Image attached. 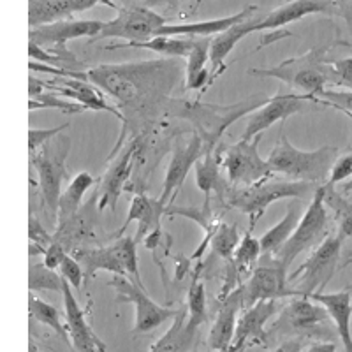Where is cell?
Listing matches in <instances>:
<instances>
[{"mask_svg":"<svg viewBox=\"0 0 352 352\" xmlns=\"http://www.w3.org/2000/svg\"><path fill=\"white\" fill-rule=\"evenodd\" d=\"M62 298H64L65 307V322H67L69 336H71V345L76 349V352H104V344L99 340V336L88 324L85 317L83 308L78 303L72 287L62 278Z\"/></svg>","mask_w":352,"mask_h":352,"instance_id":"obj_21","label":"cell"},{"mask_svg":"<svg viewBox=\"0 0 352 352\" xmlns=\"http://www.w3.org/2000/svg\"><path fill=\"white\" fill-rule=\"evenodd\" d=\"M278 301L280 300L257 301L245 308V312L236 320L234 336L228 352H245L256 344L268 345L270 338L266 324L278 310Z\"/></svg>","mask_w":352,"mask_h":352,"instance_id":"obj_15","label":"cell"},{"mask_svg":"<svg viewBox=\"0 0 352 352\" xmlns=\"http://www.w3.org/2000/svg\"><path fill=\"white\" fill-rule=\"evenodd\" d=\"M317 104L331 106L338 111L345 113L352 118V90L351 92H336V90H322L316 97Z\"/></svg>","mask_w":352,"mask_h":352,"instance_id":"obj_42","label":"cell"},{"mask_svg":"<svg viewBox=\"0 0 352 352\" xmlns=\"http://www.w3.org/2000/svg\"><path fill=\"white\" fill-rule=\"evenodd\" d=\"M261 140L263 134L250 141L240 140L220 157V166L226 173V180L234 188L250 187L273 178L268 162L259 153Z\"/></svg>","mask_w":352,"mask_h":352,"instance_id":"obj_9","label":"cell"},{"mask_svg":"<svg viewBox=\"0 0 352 352\" xmlns=\"http://www.w3.org/2000/svg\"><path fill=\"white\" fill-rule=\"evenodd\" d=\"M319 185L310 182L294 180H266L261 184L250 185L243 188L229 190L228 203L232 208L240 210L245 215L250 217V228L256 226L257 220L264 215V212L273 203L282 199H301V197L314 196Z\"/></svg>","mask_w":352,"mask_h":352,"instance_id":"obj_5","label":"cell"},{"mask_svg":"<svg viewBox=\"0 0 352 352\" xmlns=\"http://www.w3.org/2000/svg\"><path fill=\"white\" fill-rule=\"evenodd\" d=\"M324 204L326 208L331 210L333 217L338 222V234L344 240L352 238V201L335 190V187L324 184Z\"/></svg>","mask_w":352,"mask_h":352,"instance_id":"obj_33","label":"cell"},{"mask_svg":"<svg viewBox=\"0 0 352 352\" xmlns=\"http://www.w3.org/2000/svg\"><path fill=\"white\" fill-rule=\"evenodd\" d=\"M303 352H338L336 351V345L333 342H316L312 344L307 351Z\"/></svg>","mask_w":352,"mask_h":352,"instance_id":"obj_49","label":"cell"},{"mask_svg":"<svg viewBox=\"0 0 352 352\" xmlns=\"http://www.w3.org/2000/svg\"><path fill=\"white\" fill-rule=\"evenodd\" d=\"M187 308H188V322L185 326V331L192 335L197 328L206 319V289L204 284L199 280H194L187 296Z\"/></svg>","mask_w":352,"mask_h":352,"instance_id":"obj_38","label":"cell"},{"mask_svg":"<svg viewBox=\"0 0 352 352\" xmlns=\"http://www.w3.org/2000/svg\"><path fill=\"white\" fill-rule=\"evenodd\" d=\"M305 342L301 336H292V338H287L285 342H282L278 347L273 349L272 352H303Z\"/></svg>","mask_w":352,"mask_h":352,"instance_id":"obj_46","label":"cell"},{"mask_svg":"<svg viewBox=\"0 0 352 352\" xmlns=\"http://www.w3.org/2000/svg\"><path fill=\"white\" fill-rule=\"evenodd\" d=\"M71 152V140L65 134H56L53 140L44 143L36 153H30V166L37 173V187L44 204L56 220V208L64 184L65 162Z\"/></svg>","mask_w":352,"mask_h":352,"instance_id":"obj_6","label":"cell"},{"mask_svg":"<svg viewBox=\"0 0 352 352\" xmlns=\"http://www.w3.org/2000/svg\"><path fill=\"white\" fill-rule=\"evenodd\" d=\"M184 65L178 58L129 62V64H102L87 72L81 80L92 83L116 100L124 127L120 131L109 160L122 150L129 132L140 138L141 132L152 127L171 104V92L180 83Z\"/></svg>","mask_w":352,"mask_h":352,"instance_id":"obj_1","label":"cell"},{"mask_svg":"<svg viewBox=\"0 0 352 352\" xmlns=\"http://www.w3.org/2000/svg\"><path fill=\"white\" fill-rule=\"evenodd\" d=\"M175 338V328L171 329V333H169L166 338H162V340L159 342V344L153 347L152 352H178V345H180V342L178 340H173Z\"/></svg>","mask_w":352,"mask_h":352,"instance_id":"obj_47","label":"cell"},{"mask_svg":"<svg viewBox=\"0 0 352 352\" xmlns=\"http://www.w3.org/2000/svg\"><path fill=\"white\" fill-rule=\"evenodd\" d=\"M28 312H30V317H32L34 320L52 328L69 347H72L67 326L62 322L60 312H58L53 305L46 303V301H43L41 298H37L34 292H30V294H28Z\"/></svg>","mask_w":352,"mask_h":352,"instance_id":"obj_32","label":"cell"},{"mask_svg":"<svg viewBox=\"0 0 352 352\" xmlns=\"http://www.w3.org/2000/svg\"><path fill=\"white\" fill-rule=\"evenodd\" d=\"M344 238L336 232H329L324 240L317 247H314L312 254L301 264L300 268L294 270L287 275V282H296L298 291L301 296H310L314 292H324L326 285L331 282L335 273L340 270L342 247Z\"/></svg>","mask_w":352,"mask_h":352,"instance_id":"obj_7","label":"cell"},{"mask_svg":"<svg viewBox=\"0 0 352 352\" xmlns=\"http://www.w3.org/2000/svg\"><path fill=\"white\" fill-rule=\"evenodd\" d=\"M331 2L338 8V14L347 18L349 23L352 25V0H331Z\"/></svg>","mask_w":352,"mask_h":352,"instance_id":"obj_48","label":"cell"},{"mask_svg":"<svg viewBox=\"0 0 352 352\" xmlns=\"http://www.w3.org/2000/svg\"><path fill=\"white\" fill-rule=\"evenodd\" d=\"M220 157L217 155L215 150L204 152L203 155L197 159L194 171H196V184L203 194H206V199H210L213 192L228 194V185L226 180L220 175Z\"/></svg>","mask_w":352,"mask_h":352,"instance_id":"obj_30","label":"cell"},{"mask_svg":"<svg viewBox=\"0 0 352 352\" xmlns=\"http://www.w3.org/2000/svg\"><path fill=\"white\" fill-rule=\"evenodd\" d=\"M204 152H206V150H204L203 140L197 136L196 132H194L192 136L185 138V140L180 138V140L176 141L175 146H173L168 171H166L162 194L157 197L160 203L168 206L169 201L175 199V196L178 194L182 185L187 180L190 169L196 166L197 159H199Z\"/></svg>","mask_w":352,"mask_h":352,"instance_id":"obj_17","label":"cell"},{"mask_svg":"<svg viewBox=\"0 0 352 352\" xmlns=\"http://www.w3.org/2000/svg\"><path fill=\"white\" fill-rule=\"evenodd\" d=\"M28 238H30V250H28L30 257L44 256V252L48 250L53 241L52 234L46 231V228L41 224V220L32 213L28 217Z\"/></svg>","mask_w":352,"mask_h":352,"instance_id":"obj_40","label":"cell"},{"mask_svg":"<svg viewBox=\"0 0 352 352\" xmlns=\"http://www.w3.org/2000/svg\"><path fill=\"white\" fill-rule=\"evenodd\" d=\"M333 76H335L336 87L352 88V56L340 58V60L331 62Z\"/></svg>","mask_w":352,"mask_h":352,"instance_id":"obj_45","label":"cell"},{"mask_svg":"<svg viewBox=\"0 0 352 352\" xmlns=\"http://www.w3.org/2000/svg\"><path fill=\"white\" fill-rule=\"evenodd\" d=\"M111 247L118 261H120L125 276H127L129 280L134 282V284L144 287L143 280H141L140 264H138V243L134 236H120Z\"/></svg>","mask_w":352,"mask_h":352,"instance_id":"obj_34","label":"cell"},{"mask_svg":"<svg viewBox=\"0 0 352 352\" xmlns=\"http://www.w3.org/2000/svg\"><path fill=\"white\" fill-rule=\"evenodd\" d=\"M44 88H48L52 92H56L58 96L65 97L69 100H74L83 109L90 111H104L109 115H115L118 120H122V115L118 108L109 106L108 100L104 99L99 88L94 87L85 80H74V78H55L52 81H43Z\"/></svg>","mask_w":352,"mask_h":352,"instance_id":"obj_22","label":"cell"},{"mask_svg":"<svg viewBox=\"0 0 352 352\" xmlns=\"http://www.w3.org/2000/svg\"><path fill=\"white\" fill-rule=\"evenodd\" d=\"M328 234L329 215L324 204V184H322L317 187L312 201L308 204L307 212L300 217L292 234L275 257L280 261L285 270H289V266L294 263L298 256H301L310 248L317 247Z\"/></svg>","mask_w":352,"mask_h":352,"instance_id":"obj_8","label":"cell"},{"mask_svg":"<svg viewBox=\"0 0 352 352\" xmlns=\"http://www.w3.org/2000/svg\"><path fill=\"white\" fill-rule=\"evenodd\" d=\"M28 352H39V349H37V345L32 340H30V345H28Z\"/></svg>","mask_w":352,"mask_h":352,"instance_id":"obj_51","label":"cell"},{"mask_svg":"<svg viewBox=\"0 0 352 352\" xmlns=\"http://www.w3.org/2000/svg\"><path fill=\"white\" fill-rule=\"evenodd\" d=\"M104 21L99 20H58L30 27L28 39L50 52H62L69 41L80 37H96Z\"/></svg>","mask_w":352,"mask_h":352,"instance_id":"obj_16","label":"cell"},{"mask_svg":"<svg viewBox=\"0 0 352 352\" xmlns=\"http://www.w3.org/2000/svg\"><path fill=\"white\" fill-rule=\"evenodd\" d=\"M28 109L30 111H36V109H58L64 115H76V113L85 111L78 102L65 99V97L58 96L56 92H52L48 88H44L43 92L36 94V96H30V99H28Z\"/></svg>","mask_w":352,"mask_h":352,"instance_id":"obj_37","label":"cell"},{"mask_svg":"<svg viewBox=\"0 0 352 352\" xmlns=\"http://www.w3.org/2000/svg\"><path fill=\"white\" fill-rule=\"evenodd\" d=\"M60 289L62 276L56 273V270L48 268L43 261L41 263H30V268H28V291L60 292Z\"/></svg>","mask_w":352,"mask_h":352,"instance_id":"obj_39","label":"cell"},{"mask_svg":"<svg viewBox=\"0 0 352 352\" xmlns=\"http://www.w3.org/2000/svg\"><path fill=\"white\" fill-rule=\"evenodd\" d=\"M67 127L69 124L55 125V127H48V129H28V152L36 153L44 143H48L50 140H53L56 134L65 132V129Z\"/></svg>","mask_w":352,"mask_h":352,"instance_id":"obj_44","label":"cell"},{"mask_svg":"<svg viewBox=\"0 0 352 352\" xmlns=\"http://www.w3.org/2000/svg\"><path fill=\"white\" fill-rule=\"evenodd\" d=\"M310 300L328 310L329 320L336 328V335L344 345V352H352V285L336 292H314Z\"/></svg>","mask_w":352,"mask_h":352,"instance_id":"obj_24","label":"cell"},{"mask_svg":"<svg viewBox=\"0 0 352 352\" xmlns=\"http://www.w3.org/2000/svg\"><path fill=\"white\" fill-rule=\"evenodd\" d=\"M194 39L187 37H168L155 36L152 39L138 41V43H122V44H108L106 50H148V52L159 53L168 58H187L190 50H192Z\"/></svg>","mask_w":352,"mask_h":352,"instance_id":"obj_29","label":"cell"},{"mask_svg":"<svg viewBox=\"0 0 352 352\" xmlns=\"http://www.w3.org/2000/svg\"><path fill=\"white\" fill-rule=\"evenodd\" d=\"M106 4L113 6L116 11V16L111 21L102 23L96 37L90 39V43L108 37L116 39H125L127 43H138V41H146L155 37L157 30L164 27L166 20L160 14L153 12L146 8H127V6H116L111 0Z\"/></svg>","mask_w":352,"mask_h":352,"instance_id":"obj_10","label":"cell"},{"mask_svg":"<svg viewBox=\"0 0 352 352\" xmlns=\"http://www.w3.org/2000/svg\"><path fill=\"white\" fill-rule=\"evenodd\" d=\"M308 104H317L316 97L307 94H276L266 99L263 106L248 116L247 127H245L241 140H254L256 136L268 131L276 122H282L296 113L305 111Z\"/></svg>","mask_w":352,"mask_h":352,"instance_id":"obj_14","label":"cell"},{"mask_svg":"<svg viewBox=\"0 0 352 352\" xmlns=\"http://www.w3.org/2000/svg\"><path fill=\"white\" fill-rule=\"evenodd\" d=\"M349 178H352V146L347 153H344L342 157H336L331 166V171H329L328 180H326V185L335 187L336 184L349 180Z\"/></svg>","mask_w":352,"mask_h":352,"instance_id":"obj_43","label":"cell"},{"mask_svg":"<svg viewBox=\"0 0 352 352\" xmlns=\"http://www.w3.org/2000/svg\"><path fill=\"white\" fill-rule=\"evenodd\" d=\"M338 157L336 146H320L316 150L296 148L282 132L280 141L270 152L268 162L273 175H282L287 180L310 182L322 185L328 180L333 162Z\"/></svg>","mask_w":352,"mask_h":352,"instance_id":"obj_3","label":"cell"},{"mask_svg":"<svg viewBox=\"0 0 352 352\" xmlns=\"http://www.w3.org/2000/svg\"><path fill=\"white\" fill-rule=\"evenodd\" d=\"M259 261L261 263H257L256 268L252 270L247 284L241 285L245 308L257 301L301 296L298 289L289 287L287 270L275 256H261Z\"/></svg>","mask_w":352,"mask_h":352,"instance_id":"obj_11","label":"cell"},{"mask_svg":"<svg viewBox=\"0 0 352 352\" xmlns=\"http://www.w3.org/2000/svg\"><path fill=\"white\" fill-rule=\"evenodd\" d=\"M96 184V178H94L90 173L81 171L78 175H74L69 185L65 187V190H62L60 199H58V208H56V222H58V228L69 224L74 219H78V212L81 208V201H83L85 194L90 190V187Z\"/></svg>","mask_w":352,"mask_h":352,"instance_id":"obj_27","label":"cell"},{"mask_svg":"<svg viewBox=\"0 0 352 352\" xmlns=\"http://www.w3.org/2000/svg\"><path fill=\"white\" fill-rule=\"evenodd\" d=\"M58 275L67 282L69 285L72 287V291H80L83 287V282H85V273L83 268H81V264L78 263L71 254L65 252L62 256L60 264H58Z\"/></svg>","mask_w":352,"mask_h":352,"instance_id":"obj_41","label":"cell"},{"mask_svg":"<svg viewBox=\"0 0 352 352\" xmlns=\"http://www.w3.org/2000/svg\"><path fill=\"white\" fill-rule=\"evenodd\" d=\"M243 308V291L241 285L231 291L224 300H220V308L213 320L208 335V345L215 352H228L231 345L234 328H236L238 314Z\"/></svg>","mask_w":352,"mask_h":352,"instance_id":"obj_25","label":"cell"},{"mask_svg":"<svg viewBox=\"0 0 352 352\" xmlns=\"http://www.w3.org/2000/svg\"><path fill=\"white\" fill-rule=\"evenodd\" d=\"M213 37L194 39L192 50L187 56L185 64V88L187 90H204L212 83V71L206 64H210V43Z\"/></svg>","mask_w":352,"mask_h":352,"instance_id":"obj_26","label":"cell"},{"mask_svg":"<svg viewBox=\"0 0 352 352\" xmlns=\"http://www.w3.org/2000/svg\"><path fill=\"white\" fill-rule=\"evenodd\" d=\"M342 190H345V192H352V178L349 182H345L344 188H342Z\"/></svg>","mask_w":352,"mask_h":352,"instance_id":"obj_50","label":"cell"},{"mask_svg":"<svg viewBox=\"0 0 352 352\" xmlns=\"http://www.w3.org/2000/svg\"><path fill=\"white\" fill-rule=\"evenodd\" d=\"M109 287L115 289L116 298H118L120 303H131L134 307V319H136L134 331L138 335L153 331V329L164 324L166 320L178 316V310L155 303L146 294L143 285L134 284L132 280H129L127 276L115 275L109 280Z\"/></svg>","mask_w":352,"mask_h":352,"instance_id":"obj_12","label":"cell"},{"mask_svg":"<svg viewBox=\"0 0 352 352\" xmlns=\"http://www.w3.org/2000/svg\"><path fill=\"white\" fill-rule=\"evenodd\" d=\"M81 264L85 273V280H90L97 272H109L113 275L125 276L120 261L116 257L113 247H94V248H74L71 254Z\"/></svg>","mask_w":352,"mask_h":352,"instance_id":"obj_28","label":"cell"},{"mask_svg":"<svg viewBox=\"0 0 352 352\" xmlns=\"http://www.w3.org/2000/svg\"><path fill=\"white\" fill-rule=\"evenodd\" d=\"M166 204L160 203L159 199H152L146 194L138 192L136 196L132 197L131 206H129L127 220L122 226L120 231H125L129 224H132L134 220L138 222V231H136V243L144 241L146 248H155L160 240V219L166 215Z\"/></svg>","mask_w":352,"mask_h":352,"instance_id":"obj_19","label":"cell"},{"mask_svg":"<svg viewBox=\"0 0 352 352\" xmlns=\"http://www.w3.org/2000/svg\"><path fill=\"white\" fill-rule=\"evenodd\" d=\"M266 102V97L254 96L248 99L236 102V104L219 106V104H203V102H188V100H171L168 113L178 118L192 122L196 127V134L203 140L204 150H215L220 136L228 131L231 124L256 111L259 106Z\"/></svg>","mask_w":352,"mask_h":352,"instance_id":"obj_2","label":"cell"},{"mask_svg":"<svg viewBox=\"0 0 352 352\" xmlns=\"http://www.w3.org/2000/svg\"><path fill=\"white\" fill-rule=\"evenodd\" d=\"M300 210L298 206H291L285 212L284 219L280 222H276L273 228L264 232L263 236L259 238L261 243V256H276L278 250L285 245L289 236L292 234L294 228H296L298 220H300Z\"/></svg>","mask_w":352,"mask_h":352,"instance_id":"obj_31","label":"cell"},{"mask_svg":"<svg viewBox=\"0 0 352 352\" xmlns=\"http://www.w3.org/2000/svg\"><path fill=\"white\" fill-rule=\"evenodd\" d=\"M329 46H317L305 55L287 58L278 65L266 69H252L250 74L259 78H273L280 80L301 94L317 97L328 85L335 83L331 60L326 58Z\"/></svg>","mask_w":352,"mask_h":352,"instance_id":"obj_4","label":"cell"},{"mask_svg":"<svg viewBox=\"0 0 352 352\" xmlns=\"http://www.w3.org/2000/svg\"><path fill=\"white\" fill-rule=\"evenodd\" d=\"M28 56H30V62L60 69V71H74L72 67H78L81 64L69 50H64V52H48V50L41 48V46L30 43V41H28Z\"/></svg>","mask_w":352,"mask_h":352,"instance_id":"obj_36","label":"cell"},{"mask_svg":"<svg viewBox=\"0 0 352 352\" xmlns=\"http://www.w3.org/2000/svg\"><path fill=\"white\" fill-rule=\"evenodd\" d=\"M140 143L141 138H132L127 146H124V150H120L111 159L113 162L100 180L99 196H97V208L100 212L102 210L116 212V204L127 187L129 176H131L132 166H134V155L140 150Z\"/></svg>","mask_w":352,"mask_h":352,"instance_id":"obj_18","label":"cell"},{"mask_svg":"<svg viewBox=\"0 0 352 352\" xmlns=\"http://www.w3.org/2000/svg\"><path fill=\"white\" fill-rule=\"evenodd\" d=\"M256 12H259L257 6H245L241 11L236 14L224 18H215V20H204V21H194V23H166L164 27H160L157 30L155 36H168V37H178L184 36L187 39H203V37H215L219 34L226 32L232 25L240 23V21L252 18Z\"/></svg>","mask_w":352,"mask_h":352,"instance_id":"obj_23","label":"cell"},{"mask_svg":"<svg viewBox=\"0 0 352 352\" xmlns=\"http://www.w3.org/2000/svg\"><path fill=\"white\" fill-rule=\"evenodd\" d=\"M240 231L236 226L226 224V222H219L213 229L212 236H210L208 245L213 248V252L219 257L226 259L229 263L236 250L238 243H240Z\"/></svg>","mask_w":352,"mask_h":352,"instance_id":"obj_35","label":"cell"},{"mask_svg":"<svg viewBox=\"0 0 352 352\" xmlns=\"http://www.w3.org/2000/svg\"><path fill=\"white\" fill-rule=\"evenodd\" d=\"M317 12L333 14V12H338V8L331 0H289L287 4L276 8L266 16L250 18V28H252V34L261 32V30H278L284 25L294 23L301 18L317 14Z\"/></svg>","mask_w":352,"mask_h":352,"instance_id":"obj_20","label":"cell"},{"mask_svg":"<svg viewBox=\"0 0 352 352\" xmlns=\"http://www.w3.org/2000/svg\"><path fill=\"white\" fill-rule=\"evenodd\" d=\"M329 322V314L324 307L308 296H294L284 308L270 333H294L298 336L319 335Z\"/></svg>","mask_w":352,"mask_h":352,"instance_id":"obj_13","label":"cell"}]
</instances>
